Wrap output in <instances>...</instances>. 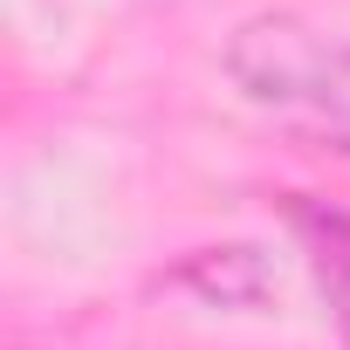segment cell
<instances>
[{"instance_id": "7a4b0ae2", "label": "cell", "mask_w": 350, "mask_h": 350, "mask_svg": "<svg viewBox=\"0 0 350 350\" xmlns=\"http://www.w3.org/2000/svg\"><path fill=\"white\" fill-rule=\"evenodd\" d=\"M295 227L309 241L316 282H323L329 316H336V336L350 350V213H336V206H295Z\"/></svg>"}, {"instance_id": "6da1fadb", "label": "cell", "mask_w": 350, "mask_h": 350, "mask_svg": "<svg viewBox=\"0 0 350 350\" xmlns=\"http://www.w3.org/2000/svg\"><path fill=\"white\" fill-rule=\"evenodd\" d=\"M288 117H309V131L329 137V151H350V42H323L316 49L309 83L288 103Z\"/></svg>"}]
</instances>
